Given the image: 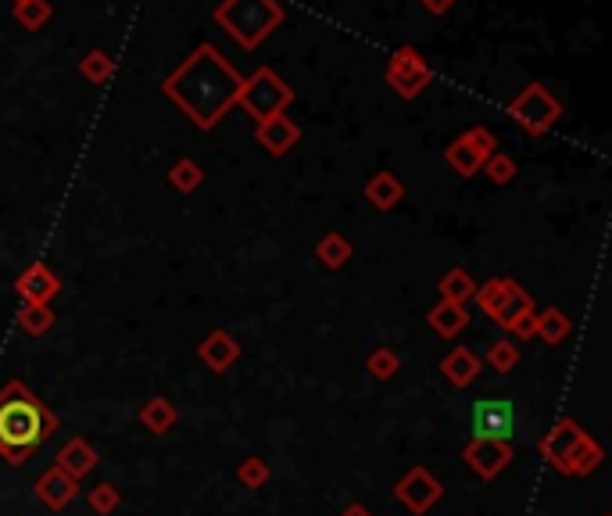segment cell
<instances>
[{
    "instance_id": "obj_1",
    "label": "cell",
    "mask_w": 612,
    "mask_h": 516,
    "mask_svg": "<svg viewBox=\"0 0 612 516\" xmlns=\"http://www.w3.org/2000/svg\"><path fill=\"white\" fill-rule=\"evenodd\" d=\"M240 86L244 76L222 58L219 47L197 43L190 58H183V65L165 76L162 90L176 108H183V115H190L197 129H212L237 104Z\"/></svg>"
},
{
    "instance_id": "obj_2",
    "label": "cell",
    "mask_w": 612,
    "mask_h": 516,
    "mask_svg": "<svg viewBox=\"0 0 612 516\" xmlns=\"http://www.w3.org/2000/svg\"><path fill=\"white\" fill-rule=\"evenodd\" d=\"M287 22L280 0H222L215 8V26L237 43L240 51H258Z\"/></svg>"
},
{
    "instance_id": "obj_3",
    "label": "cell",
    "mask_w": 612,
    "mask_h": 516,
    "mask_svg": "<svg viewBox=\"0 0 612 516\" xmlns=\"http://www.w3.org/2000/svg\"><path fill=\"white\" fill-rule=\"evenodd\" d=\"M476 301H480V309H484L494 323H502V327L512 330V334H519V337L534 334V319H537L534 301H530V294L523 291L516 280H509V276L480 287V291H476Z\"/></svg>"
},
{
    "instance_id": "obj_4",
    "label": "cell",
    "mask_w": 612,
    "mask_h": 516,
    "mask_svg": "<svg viewBox=\"0 0 612 516\" xmlns=\"http://www.w3.org/2000/svg\"><path fill=\"white\" fill-rule=\"evenodd\" d=\"M294 101V90L280 79V72H272L269 65L255 69L251 76H244V86H240L237 104L244 108L247 115H255L258 122L280 115L287 104Z\"/></svg>"
},
{
    "instance_id": "obj_5",
    "label": "cell",
    "mask_w": 612,
    "mask_h": 516,
    "mask_svg": "<svg viewBox=\"0 0 612 516\" xmlns=\"http://www.w3.org/2000/svg\"><path fill=\"white\" fill-rule=\"evenodd\" d=\"M505 112H509V119L516 122L519 129H527L530 137H544V133L559 122L562 104L548 94V86L530 83V86H523L516 97H512Z\"/></svg>"
},
{
    "instance_id": "obj_6",
    "label": "cell",
    "mask_w": 612,
    "mask_h": 516,
    "mask_svg": "<svg viewBox=\"0 0 612 516\" xmlns=\"http://www.w3.org/2000/svg\"><path fill=\"white\" fill-rule=\"evenodd\" d=\"M387 86H394V94L405 97V101H416L426 86L434 83V69L423 61V54L416 47H398L387 61Z\"/></svg>"
},
{
    "instance_id": "obj_7",
    "label": "cell",
    "mask_w": 612,
    "mask_h": 516,
    "mask_svg": "<svg viewBox=\"0 0 612 516\" xmlns=\"http://www.w3.org/2000/svg\"><path fill=\"white\" fill-rule=\"evenodd\" d=\"M43 413L33 402H4L0 405V445L29 448L43 438Z\"/></svg>"
},
{
    "instance_id": "obj_8",
    "label": "cell",
    "mask_w": 612,
    "mask_h": 516,
    "mask_svg": "<svg viewBox=\"0 0 612 516\" xmlns=\"http://www.w3.org/2000/svg\"><path fill=\"white\" fill-rule=\"evenodd\" d=\"M494 144H498V140H494L491 129L473 126V129H466L448 151H444V158H448V165L459 172V176H473V172L484 169V162L494 155Z\"/></svg>"
},
{
    "instance_id": "obj_9",
    "label": "cell",
    "mask_w": 612,
    "mask_h": 516,
    "mask_svg": "<svg viewBox=\"0 0 612 516\" xmlns=\"http://www.w3.org/2000/svg\"><path fill=\"white\" fill-rule=\"evenodd\" d=\"M516 427V409L509 398H480L473 405V434L487 441H509Z\"/></svg>"
},
{
    "instance_id": "obj_10",
    "label": "cell",
    "mask_w": 612,
    "mask_h": 516,
    "mask_svg": "<svg viewBox=\"0 0 612 516\" xmlns=\"http://www.w3.org/2000/svg\"><path fill=\"white\" fill-rule=\"evenodd\" d=\"M255 140L265 147V151H269L272 158H280V155H287L290 147L301 140V129H298V122L290 119V115L280 112V115H272V119L258 122Z\"/></svg>"
},
{
    "instance_id": "obj_11",
    "label": "cell",
    "mask_w": 612,
    "mask_h": 516,
    "mask_svg": "<svg viewBox=\"0 0 612 516\" xmlns=\"http://www.w3.org/2000/svg\"><path fill=\"white\" fill-rule=\"evenodd\" d=\"M584 441V430H577V423L573 420H562L552 427V434L544 438V456H548V463H559L562 470H570V459L573 452H577V445Z\"/></svg>"
},
{
    "instance_id": "obj_12",
    "label": "cell",
    "mask_w": 612,
    "mask_h": 516,
    "mask_svg": "<svg viewBox=\"0 0 612 516\" xmlns=\"http://www.w3.org/2000/svg\"><path fill=\"white\" fill-rule=\"evenodd\" d=\"M512 459L509 445L505 441H487V438H476L473 445L466 448V463L473 466L476 473H484V477H494L498 470H505Z\"/></svg>"
},
{
    "instance_id": "obj_13",
    "label": "cell",
    "mask_w": 612,
    "mask_h": 516,
    "mask_svg": "<svg viewBox=\"0 0 612 516\" xmlns=\"http://www.w3.org/2000/svg\"><path fill=\"white\" fill-rule=\"evenodd\" d=\"M18 291H22V298L29 301V305H47V301L58 294V276L51 273V269L43 266V262H33V266L26 269V273L18 276Z\"/></svg>"
},
{
    "instance_id": "obj_14",
    "label": "cell",
    "mask_w": 612,
    "mask_h": 516,
    "mask_svg": "<svg viewBox=\"0 0 612 516\" xmlns=\"http://www.w3.org/2000/svg\"><path fill=\"white\" fill-rule=\"evenodd\" d=\"M437 495H441V488H437V481L426 470H412L405 481L398 484V499L405 502V506L416 509V513H423L430 502H437Z\"/></svg>"
},
{
    "instance_id": "obj_15",
    "label": "cell",
    "mask_w": 612,
    "mask_h": 516,
    "mask_svg": "<svg viewBox=\"0 0 612 516\" xmlns=\"http://www.w3.org/2000/svg\"><path fill=\"white\" fill-rule=\"evenodd\" d=\"M401 194H405V187H401V180L394 172H376L373 180L366 183V198L373 201V208H380V212L398 205Z\"/></svg>"
},
{
    "instance_id": "obj_16",
    "label": "cell",
    "mask_w": 612,
    "mask_h": 516,
    "mask_svg": "<svg viewBox=\"0 0 612 516\" xmlns=\"http://www.w3.org/2000/svg\"><path fill=\"white\" fill-rule=\"evenodd\" d=\"M201 359L212 366V370H226L233 359H237V344L230 341V334H222V330H215L208 341L201 344Z\"/></svg>"
},
{
    "instance_id": "obj_17",
    "label": "cell",
    "mask_w": 612,
    "mask_h": 516,
    "mask_svg": "<svg viewBox=\"0 0 612 516\" xmlns=\"http://www.w3.org/2000/svg\"><path fill=\"white\" fill-rule=\"evenodd\" d=\"M79 72H83L86 83L104 86V83H111V76H115V58L104 51H90V54H83V61H79Z\"/></svg>"
},
{
    "instance_id": "obj_18",
    "label": "cell",
    "mask_w": 612,
    "mask_h": 516,
    "mask_svg": "<svg viewBox=\"0 0 612 516\" xmlns=\"http://www.w3.org/2000/svg\"><path fill=\"white\" fill-rule=\"evenodd\" d=\"M51 18H54L51 0H26V4H15V22L22 29H29V33L43 29L47 22H51Z\"/></svg>"
},
{
    "instance_id": "obj_19",
    "label": "cell",
    "mask_w": 612,
    "mask_h": 516,
    "mask_svg": "<svg viewBox=\"0 0 612 516\" xmlns=\"http://www.w3.org/2000/svg\"><path fill=\"white\" fill-rule=\"evenodd\" d=\"M430 327L441 330L444 337L459 334V330L466 327V312H462V305H455V301H441V305L430 312Z\"/></svg>"
},
{
    "instance_id": "obj_20",
    "label": "cell",
    "mask_w": 612,
    "mask_h": 516,
    "mask_svg": "<svg viewBox=\"0 0 612 516\" xmlns=\"http://www.w3.org/2000/svg\"><path fill=\"white\" fill-rule=\"evenodd\" d=\"M36 491H40L43 499L51 502V506H65L72 495H76V488H72V477H65L61 470H51L47 477H43L40 484H36Z\"/></svg>"
},
{
    "instance_id": "obj_21",
    "label": "cell",
    "mask_w": 612,
    "mask_h": 516,
    "mask_svg": "<svg viewBox=\"0 0 612 516\" xmlns=\"http://www.w3.org/2000/svg\"><path fill=\"white\" fill-rule=\"evenodd\" d=\"M476 370H480V362H476V355L469 352V348H455V352L444 359V373H448L455 384H469V380L476 377Z\"/></svg>"
},
{
    "instance_id": "obj_22",
    "label": "cell",
    "mask_w": 612,
    "mask_h": 516,
    "mask_svg": "<svg viewBox=\"0 0 612 516\" xmlns=\"http://www.w3.org/2000/svg\"><path fill=\"white\" fill-rule=\"evenodd\" d=\"M437 287H441V301H455V305H462V301H466L469 294L476 291L473 276H469L466 269H451V273L444 276Z\"/></svg>"
},
{
    "instance_id": "obj_23",
    "label": "cell",
    "mask_w": 612,
    "mask_h": 516,
    "mask_svg": "<svg viewBox=\"0 0 612 516\" xmlns=\"http://www.w3.org/2000/svg\"><path fill=\"white\" fill-rule=\"evenodd\" d=\"M201 180H204V172H201V165H197L194 158H179V162L172 165V172H169V183L176 190H183V194H190V190L201 187Z\"/></svg>"
},
{
    "instance_id": "obj_24",
    "label": "cell",
    "mask_w": 612,
    "mask_h": 516,
    "mask_svg": "<svg viewBox=\"0 0 612 516\" xmlns=\"http://www.w3.org/2000/svg\"><path fill=\"white\" fill-rule=\"evenodd\" d=\"M319 258H323V266L340 269V266H344V262L351 258L348 237H340V233H330L326 241H319Z\"/></svg>"
},
{
    "instance_id": "obj_25",
    "label": "cell",
    "mask_w": 612,
    "mask_h": 516,
    "mask_svg": "<svg viewBox=\"0 0 612 516\" xmlns=\"http://www.w3.org/2000/svg\"><path fill=\"white\" fill-rule=\"evenodd\" d=\"M534 330H537V334H541L548 344H555V341H562V337L570 334V319L562 316L559 309H552V312H544V316L534 319Z\"/></svg>"
},
{
    "instance_id": "obj_26",
    "label": "cell",
    "mask_w": 612,
    "mask_h": 516,
    "mask_svg": "<svg viewBox=\"0 0 612 516\" xmlns=\"http://www.w3.org/2000/svg\"><path fill=\"white\" fill-rule=\"evenodd\" d=\"M61 466H65V470H72V473H83V470H90V463H94V456H90V452H86L83 445H79V441H72V445H65L61 448Z\"/></svg>"
},
{
    "instance_id": "obj_27",
    "label": "cell",
    "mask_w": 612,
    "mask_h": 516,
    "mask_svg": "<svg viewBox=\"0 0 612 516\" xmlns=\"http://www.w3.org/2000/svg\"><path fill=\"white\" fill-rule=\"evenodd\" d=\"M51 323H54V316L47 305H26V312H22V327H26L29 334H43Z\"/></svg>"
},
{
    "instance_id": "obj_28",
    "label": "cell",
    "mask_w": 612,
    "mask_h": 516,
    "mask_svg": "<svg viewBox=\"0 0 612 516\" xmlns=\"http://www.w3.org/2000/svg\"><path fill=\"white\" fill-rule=\"evenodd\" d=\"M484 169L491 176V183H512V176H516V162L509 155H491L484 162Z\"/></svg>"
},
{
    "instance_id": "obj_29",
    "label": "cell",
    "mask_w": 612,
    "mask_h": 516,
    "mask_svg": "<svg viewBox=\"0 0 612 516\" xmlns=\"http://www.w3.org/2000/svg\"><path fill=\"white\" fill-rule=\"evenodd\" d=\"M487 359H491L498 370H505V366L516 362V348H512L509 341H498V344H491V355H487Z\"/></svg>"
},
{
    "instance_id": "obj_30",
    "label": "cell",
    "mask_w": 612,
    "mask_h": 516,
    "mask_svg": "<svg viewBox=\"0 0 612 516\" xmlns=\"http://www.w3.org/2000/svg\"><path fill=\"white\" fill-rule=\"evenodd\" d=\"M394 366H398V359H394L391 352H376V355H373V370H376V377H391Z\"/></svg>"
},
{
    "instance_id": "obj_31",
    "label": "cell",
    "mask_w": 612,
    "mask_h": 516,
    "mask_svg": "<svg viewBox=\"0 0 612 516\" xmlns=\"http://www.w3.org/2000/svg\"><path fill=\"white\" fill-rule=\"evenodd\" d=\"M144 420H147V423H154V427H165V420H169V409H165V405H162V398H158V402H154L151 409H147Z\"/></svg>"
},
{
    "instance_id": "obj_32",
    "label": "cell",
    "mask_w": 612,
    "mask_h": 516,
    "mask_svg": "<svg viewBox=\"0 0 612 516\" xmlns=\"http://www.w3.org/2000/svg\"><path fill=\"white\" fill-rule=\"evenodd\" d=\"M419 4H423L426 11H430V15H448L451 8H455V4H459V0H419Z\"/></svg>"
},
{
    "instance_id": "obj_33",
    "label": "cell",
    "mask_w": 612,
    "mask_h": 516,
    "mask_svg": "<svg viewBox=\"0 0 612 516\" xmlns=\"http://www.w3.org/2000/svg\"><path fill=\"white\" fill-rule=\"evenodd\" d=\"M344 516H369V513H366V509H362V506H351V509H348V513H344Z\"/></svg>"
},
{
    "instance_id": "obj_34",
    "label": "cell",
    "mask_w": 612,
    "mask_h": 516,
    "mask_svg": "<svg viewBox=\"0 0 612 516\" xmlns=\"http://www.w3.org/2000/svg\"><path fill=\"white\" fill-rule=\"evenodd\" d=\"M11 4H26V0H11Z\"/></svg>"
}]
</instances>
